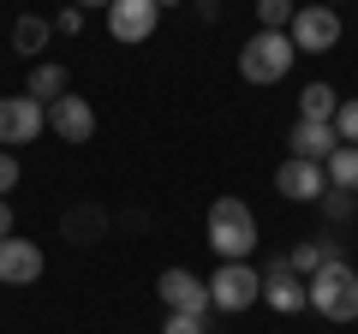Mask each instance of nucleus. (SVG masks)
Wrapping results in <instances>:
<instances>
[{
	"instance_id": "obj_12",
	"label": "nucleus",
	"mask_w": 358,
	"mask_h": 334,
	"mask_svg": "<svg viewBox=\"0 0 358 334\" xmlns=\"http://www.w3.org/2000/svg\"><path fill=\"white\" fill-rule=\"evenodd\" d=\"M36 281H42V245L0 239V286H36Z\"/></svg>"
},
{
	"instance_id": "obj_2",
	"label": "nucleus",
	"mask_w": 358,
	"mask_h": 334,
	"mask_svg": "<svg viewBox=\"0 0 358 334\" xmlns=\"http://www.w3.org/2000/svg\"><path fill=\"white\" fill-rule=\"evenodd\" d=\"M305 293H310V310L317 317H329V322H358V269L352 263H322L317 275L305 281Z\"/></svg>"
},
{
	"instance_id": "obj_24",
	"label": "nucleus",
	"mask_w": 358,
	"mask_h": 334,
	"mask_svg": "<svg viewBox=\"0 0 358 334\" xmlns=\"http://www.w3.org/2000/svg\"><path fill=\"white\" fill-rule=\"evenodd\" d=\"M54 30H60V36H78V30H84V13H78V6H60V18H54Z\"/></svg>"
},
{
	"instance_id": "obj_15",
	"label": "nucleus",
	"mask_w": 358,
	"mask_h": 334,
	"mask_svg": "<svg viewBox=\"0 0 358 334\" xmlns=\"http://www.w3.org/2000/svg\"><path fill=\"white\" fill-rule=\"evenodd\" d=\"M334 114H341V90H329L322 78L299 90V119H322V126H334Z\"/></svg>"
},
{
	"instance_id": "obj_11",
	"label": "nucleus",
	"mask_w": 358,
	"mask_h": 334,
	"mask_svg": "<svg viewBox=\"0 0 358 334\" xmlns=\"http://www.w3.org/2000/svg\"><path fill=\"white\" fill-rule=\"evenodd\" d=\"M48 131L60 143H90V138H96V108H90L84 96L66 90L60 102H48Z\"/></svg>"
},
{
	"instance_id": "obj_13",
	"label": "nucleus",
	"mask_w": 358,
	"mask_h": 334,
	"mask_svg": "<svg viewBox=\"0 0 358 334\" xmlns=\"http://www.w3.org/2000/svg\"><path fill=\"white\" fill-rule=\"evenodd\" d=\"M287 150L299 155V161H329L334 150H341V138H334V126H322V119H299L293 131H287Z\"/></svg>"
},
{
	"instance_id": "obj_17",
	"label": "nucleus",
	"mask_w": 358,
	"mask_h": 334,
	"mask_svg": "<svg viewBox=\"0 0 358 334\" xmlns=\"http://www.w3.org/2000/svg\"><path fill=\"white\" fill-rule=\"evenodd\" d=\"M48 36H54V24H48V18H36V13H24V18L13 24V48L24 54V60H42Z\"/></svg>"
},
{
	"instance_id": "obj_4",
	"label": "nucleus",
	"mask_w": 358,
	"mask_h": 334,
	"mask_svg": "<svg viewBox=\"0 0 358 334\" xmlns=\"http://www.w3.org/2000/svg\"><path fill=\"white\" fill-rule=\"evenodd\" d=\"M209 305H215L221 317H239V310L263 305V275H257L251 263H221V269L209 275Z\"/></svg>"
},
{
	"instance_id": "obj_3",
	"label": "nucleus",
	"mask_w": 358,
	"mask_h": 334,
	"mask_svg": "<svg viewBox=\"0 0 358 334\" xmlns=\"http://www.w3.org/2000/svg\"><path fill=\"white\" fill-rule=\"evenodd\" d=\"M293 60H299V48H293V36H287V30H257V36L239 48L245 84H281V78L293 72Z\"/></svg>"
},
{
	"instance_id": "obj_8",
	"label": "nucleus",
	"mask_w": 358,
	"mask_h": 334,
	"mask_svg": "<svg viewBox=\"0 0 358 334\" xmlns=\"http://www.w3.org/2000/svg\"><path fill=\"white\" fill-rule=\"evenodd\" d=\"M155 293H162L167 310H179V317H203L209 322V281H197L192 269H162V281H155Z\"/></svg>"
},
{
	"instance_id": "obj_25",
	"label": "nucleus",
	"mask_w": 358,
	"mask_h": 334,
	"mask_svg": "<svg viewBox=\"0 0 358 334\" xmlns=\"http://www.w3.org/2000/svg\"><path fill=\"white\" fill-rule=\"evenodd\" d=\"M13 227H18V215H13V203L0 197V239H13Z\"/></svg>"
},
{
	"instance_id": "obj_23",
	"label": "nucleus",
	"mask_w": 358,
	"mask_h": 334,
	"mask_svg": "<svg viewBox=\"0 0 358 334\" xmlns=\"http://www.w3.org/2000/svg\"><path fill=\"white\" fill-rule=\"evenodd\" d=\"M13 185H18V155H13V150H0V197L13 191Z\"/></svg>"
},
{
	"instance_id": "obj_10",
	"label": "nucleus",
	"mask_w": 358,
	"mask_h": 334,
	"mask_svg": "<svg viewBox=\"0 0 358 334\" xmlns=\"http://www.w3.org/2000/svg\"><path fill=\"white\" fill-rule=\"evenodd\" d=\"M162 24V6L155 0H114L108 6V36L114 42H150Z\"/></svg>"
},
{
	"instance_id": "obj_5",
	"label": "nucleus",
	"mask_w": 358,
	"mask_h": 334,
	"mask_svg": "<svg viewBox=\"0 0 358 334\" xmlns=\"http://www.w3.org/2000/svg\"><path fill=\"white\" fill-rule=\"evenodd\" d=\"M287 36H293L299 54H329L334 42H341V13H334V6H322V0H310V6H299V13H293Z\"/></svg>"
},
{
	"instance_id": "obj_6",
	"label": "nucleus",
	"mask_w": 358,
	"mask_h": 334,
	"mask_svg": "<svg viewBox=\"0 0 358 334\" xmlns=\"http://www.w3.org/2000/svg\"><path fill=\"white\" fill-rule=\"evenodd\" d=\"M48 131V108L36 96H0V143L18 150V143H36Z\"/></svg>"
},
{
	"instance_id": "obj_22",
	"label": "nucleus",
	"mask_w": 358,
	"mask_h": 334,
	"mask_svg": "<svg viewBox=\"0 0 358 334\" xmlns=\"http://www.w3.org/2000/svg\"><path fill=\"white\" fill-rule=\"evenodd\" d=\"M162 334H209V322H203V317H179V310H167Z\"/></svg>"
},
{
	"instance_id": "obj_18",
	"label": "nucleus",
	"mask_w": 358,
	"mask_h": 334,
	"mask_svg": "<svg viewBox=\"0 0 358 334\" xmlns=\"http://www.w3.org/2000/svg\"><path fill=\"white\" fill-rule=\"evenodd\" d=\"M322 173H329L334 191H358V143H341V150L322 161Z\"/></svg>"
},
{
	"instance_id": "obj_21",
	"label": "nucleus",
	"mask_w": 358,
	"mask_h": 334,
	"mask_svg": "<svg viewBox=\"0 0 358 334\" xmlns=\"http://www.w3.org/2000/svg\"><path fill=\"white\" fill-rule=\"evenodd\" d=\"M334 138L358 143V96H341V114H334Z\"/></svg>"
},
{
	"instance_id": "obj_26",
	"label": "nucleus",
	"mask_w": 358,
	"mask_h": 334,
	"mask_svg": "<svg viewBox=\"0 0 358 334\" xmlns=\"http://www.w3.org/2000/svg\"><path fill=\"white\" fill-rule=\"evenodd\" d=\"M221 13V0H197V18H215Z\"/></svg>"
},
{
	"instance_id": "obj_1",
	"label": "nucleus",
	"mask_w": 358,
	"mask_h": 334,
	"mask_svg": "<svg viewBox=\"0 0 358 334\" xmlns=\"http://www.w3.org/2000/svg\"><path fill=\"white\" fill-rule=\"evenodd\" d=\"M203 239L221 263H245L257 251V215L245 197H215L209 203V221H203Z\"/></svg>"
},
{
	"instance_id": "obj_7",
	"label": "nucleus",
	"mask_w": 358,
	"mask_h": 334,
	"mask_svg": "<svg viewBox=\"0 0 358 334\" xmlns=\"http://www.w3.org/2000/svg\"><path fill=\"white\" fill-rule=\"evenodd\" d=\"M263 305L275 310V317H299V310H310L305 275H293V263H287V257H275L263 269Z\"/></svg>"
},
{
	"instance_id": "obj_19",
	"label": "nucleus",
	"mask_w": 358,
	"mask_h": 334,
	"mask_svg": "<svg viewBox=\"0 0 358 334\" xmlns=\"http://www.w3.org/2000/svg\"><path fill=\"white\" fill-rule=\"evenodd\" d=\"M293 0H257V30H287L293 24Z\"/></svg>"
},
{
	"instance_id": "obj_9",
	"label": "nucleus",
	"mask_w": 358,
	"mask_h": 334,
	"mask_svg": "<svg viewBox=\"0 0 358 334\" xmlns=\"http://www.w3.org/2000/svg\"><path fill=\"white\" fill-rule=\"evenodd\" d=\"M275 191H281L287 203H322V191H329V173H322L317 161H299V155H287V161L275 167Z\"/></svg>"
},
{
	"instance_id": "obj_14",
	"label": "nucleus",
	"mask_w": 358,
	"mask_h": 334,
	"mask_svg": "<svg viewBox=\"0 0 358 334\" xmlns=\"http://www.w3.org/2000/svg\"><path fill=\"white\" fill-rule=\"evenodd\" d=\"M66 90H72V72H66L60 60H36V66H30V78H24V96H36V102L48 108V102H60Z\"/></svg>"
},
{
	"instance_id": "obj_29",
	"label": "nucleus",
	"mask_w": 358,
	"mask_h": 334,
	"mask_svg": "<svg viewBox=\"0 0 358 334\" xmlns=\"http://www.w3.org/2000/svg\"><path fill=\"white\" fill-rule=\"evenodd\" d=\"M322 6H334V0H322Z\"/></svg>"
},
{
	"instance_id": "obj_27",
	"label": "nucleus",
	"mask_w": 358,
	"mask_h": 334,
	"mask_svg": "<svg viewBox=\"0 0 358 334\" xmlns=\"http://www.w3.org/2000/svg\"><path fill=\"white\" fill-rule=\"evenodd\" d=\"M72 6H78V13H84V6H102V13H108V6H114V0H72Z\"/></svg>"
},
{
	"instance_id": "obj_20",
	"label": "nucleus",
	"mask_w": 358,
	"mask_h": 334,
	"mask_svg": "<svg viewBox=\"0 0 358 334\" xmlns=\"http://www.w3.org/2000/svg\"><path fill=\"white\" fill-rule=\"evenodd\" d=\"M322 215L329 221H352L358 215V191H334L329 185V191H322Z\"/></svg>"
},
{
	"instance_id": "obj_28",
	"label": "nucleus",
	"mask_w": 358,
	"mask_h": 334,
	"mask_svg": "<svg viewBox=\"0 0 358 334\" xmlns=\"http://www.w3.org/2000/svg\"><path fill=\"white\" fill-rule=\"evenodd\" d=\"M155 6H162V13H167V6H185V0H155Z\"/></svg>"
},
{
	"instance_id": "obj_16",
	"label": "nucleus",
	"mask_w": 358,
	"mask_h": 334,
	"mask_svg": "<svg viewBox=\"0 0 358 334\" xmlns=\"http://www.w3.org/2000/svg\"><path fill=\"white\" fill-rule=\"evenodd\" d=\"M287 263H293V275H317L322 263H341V245L334 239H305V245H293V251H287Z\"/></svg>"
}]
</instances>
